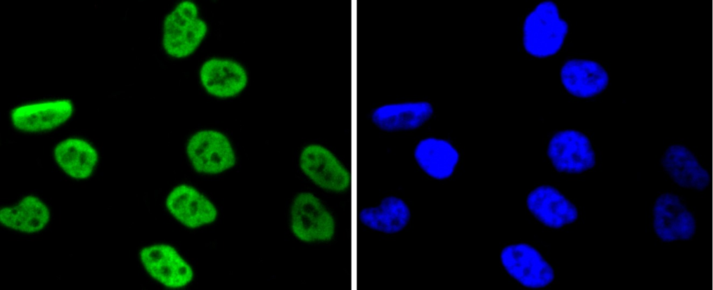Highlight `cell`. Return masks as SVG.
I'll use <instances>...</instances> for the list:
<instances>
[{
  "label": "cell",
  "instance_id": "1",
  "mask_svg": "<svg viewBox=\"0 0 713 290\" xmlns=\"http://www.w3.org/2000/svg\"><path fill=\"white\" fill-rule=\"evenodd\" d=\"M301 173L317 189L340 195L356 192V171H353L329 146L317 142L306 143L298 156Z\"/></svg>",
  "mask_w": 713,
  "mask_h": 290
},
{
  "label": "cell",
  "instance_id": "2",
  "mask_svg": "<svg viewBox=\"0 0 713 290\" xmlns=\"http://www.w3.org/2000/svg\"><path fill=\"white\" fill-rule=\"evenodd\" d=\"M290 229L299 242L326 245L337 234V220L327 203L311 190H302L293 197L290 207Z\"/></svg>",
  "mask_w": 713,
  "mask_h": 290
},
{
  "label": "cell",
  "instance_id": "3",
  "mask_svg": "<svg viewBox=\"0 0 713 290\" xmlns=\"http://www.w3.org/2000/svg\"><path fill=\"white\" fill-rule=\"evenodd\" d=\"M568 32L569 24L561 17L558 5L550 0L541 1L524 19V50L535 58L552 56L563 47Z\"/></svg>",
  "mask_w": 713,
  "mask_h": 290
},
{
  "label": "cell",
  "instance_id": "4",
  "mask_svg": "<svg viewBox=\"0 0 713 290\" xmlns=\"http://www.w3.org/2000/svg\"><path fill=\"white\" fill-rule=\"evenodd\" d=\"M207 31L205 22L198 17L197 6L192 1H183L164 20V50L175 58L188 56L198 47Z\"/></svg>",
  "mask_w": 713,
  "mask_h": 290
},
{
  "label": "cell",
  "instance_id": "5",
  "mask_svg": "<svg viewBox=\"0 0 713 290\" xmlns=\"http://www.w3.org/2000/svg\"><path fill=\"white\" fill-rule=\"evenodd\" d=\"M652 226L661 241L672 243L691 239L696 233L697 221L680 197L664 192L654 201Z\"/></svg>",
  "mask_w": 713,
  "mask_h": 290
},
{
  "label": "cell",
  "instance_id": "6",
  "mask_svg": "<svg viewBox=\"0 0 713 290\" xmlns=\"http://www.w3.org/2000/svg\"><path fill=\"white\" fill-rule=\"evenodd\" d=\"M547 156L559 172L580 174L593 168L596 153L588 137L581 131L567 129L553 135Z\"/></svg>",
  "mask_w": 713,
  "mask_h": 290
},
{
  "label": "cell",
  "instance_id": "7",
  "mask_svg": "<svg viewBox=\"0 0 713 290\" xmlns=\"http://www.w3.org/2000/svg\"><path fill=\"white\" fill-rule=\"evenodd\" d=\"M434 112L427 100H402L379 104L368 114L370 123L386 133L413 131L428 122Z\"/></svg>",
  "mask_w": 713,
  "mask_h": 290
},
{
  "label": "cell",
  "instance_id": "8",
  "mask_svg": "<svg viewBox=\"0 0 713 290\" xmlns=\"http://www.w3.org/2000/svg\"><path fill=\"white\" fill-rule=\"evenodd\" d=\"M501 261L508 273L526 287H544L551 283L555 277L551 266L535 248L528 244L506 246L501 251Z\"/></svg>",
  "mask_w": 713,
  "mask_h": 290
},
{
  "label": "cell",
  "instance_id": "9",
  "mask_svg": "<svg viewBox=\"0 0 713 290\" xmlns=\"http://www.w3.org/2000/svg\"><path fill=\"white\" fill-rule=\"evenodd\" d=\"M187 153L196 171L218 174L233 167L235 156L228 138L221 132L205 130L192 135Z\"/></svg>",
  "mask_w": 713,
  "mask_h": 290
},
{
  "label": "cell",
  "instance_id": "10",
  "mask_svg": "<svg viewBox=\"0 0 713 290\" xmlns=\"http://www.w3.org/2000/svg\"><path fill=\"white\" fill-rule=\"evenodd\" d=\"M411 220L412 211L408 203L393 194L357 211V222L370 231L384 235L400 234L409 226Z\"/></svg>",
  "mask_w": 713,
  "mask_h": 290
},
{
  "label": "cell",
  "instance_id": "11",
  "mask_svg": "<svg viewBox=\"0 0 713 290\" xmlns=\"http://www.w3.org/2000/svg\"><path fill=\"white\" fill-rule=\"evenodd\" d=\"M140 259L148 273L168 287H182L193 278L190 266L168 245L144 247L140 252Z\"/></svg>",
  "mask_w": 713,
  "mask_h": 290
},
{
  "label": "cell",
  "instance_id": "12",
  "mask_svg": "<svg viewBox=\"0 0 713 290\" xmlns=\"http://www.w3.org/2000/svg\"><path fill=\"white\" fill-rule=\"evenodd\" d=\"M562 85L572 96L590 98L602 93L609 86L610 76L599 62L587 59H570L561 66Z\"/></svg>",
  "mask_w": 713,
  "mask_h": 290
},
{
  "label": "cell",
  "instance_id": "13",
  "mask_svg": "<svg viewBox=\"0 0 713 290\" xmlns=\"http://www.w3.org/2000/svg\"><path fill=\"white\" fill-rule=\"evenodd\" d=\"M526 204L536 219L553 229L574 223L579 217L576 206L550 185H541L533 190L527 197Z\"/></svg>",
  "mask_w": 713,
  "mask_h": 290
},
{
  "label": "cell",
  "instance_id": "14",
  "mask_svg": "<svg viewBox=\"0 0 713 290\" xmlns=\"http://www.w3.org/2000/svg\"><path fill=\"white\" fill-rule=\"evenodd\" d=\"M73 109L70 100L40 102L15 107L10 112V119L17 130L29 132L45 131L68 121Z\"/></svg>",
  "mask_w": 713,
  "mask_h": 290
},
{
  "label": "cell",
  "instance_id": "15",
  "mask_svg": "<svg viewBox=\"0 0 713 290\" xmlns=\"http://www.w3.org/2000/svg\"><path fill=\"white\" fill-rule=\"evenodd\" d=\"M660 162L664 170L678 186L697 191H703L708 188V171L684 145L675 144L668 146Z\"/></svg>",
  "mask_w": 713,
  "mask_h": 290
},
{
  "label": "cell",
  "instance_id": "16",
  "mask_svg": "<svg viewBox=\"0 0 713 290\" xmlns=\"http://www.w3.org/2000/svg\"><path fill=\"white\" fill-rule=\"evenodd\" d=\"M169 211L182 224L196 228L214 221L217 211L212 203L195 188L180 185L166 199Z\"/></svg>",
  "mask_w": 713,
  "mask_h": 290
},
{
  "label": "cell",
  "instance_id": "17",
  "mask_svg": "<svg viewBox=\"0 0 713 290\" xmlns=\"http://www.w3.org/2000/svg\"><path fill=\"white\" fill-rule=\"evenodd\" d=\"M200 79L205 89L218 98H229L240 93L247 83V74L239 63L227 59L214 58L201 66Z\"/></svg>",
  "mask_w": 713,
  "mask_h": 290
},
{
  "label": "cell",
  "instance_id": "18",
  "mask_svg": "<svg viewBox=\"0 0 713 290\" xmlns=\"http://www.w3.org/2000/svg\"><path fill=\"white\" fill-rule=\"evenodd\" d=\"M413 157L425 174L437 180L450 177L460 159L457 151L450 142L432 137L420 139L416 144Z\"/></svg>",
  "mask_w": 713,
  "mask_h": 290
},
{
  "label": "cell",
  "instance_id": "19",
  "mask_svg": "<svg viewBox=\"0 0 713 290\" xmlns=\"http://www.w3.org/2000/svg\"><path fill=\"white\" fill-rule=\"evenodd\" d=\"M54 155L63 171L77 179L89 177L98 160L95 148L79 138H68L59 142L54 148Z\"/></svg>",
  "mask_w": 713,
  "mask_h": 290
},
{
  "label": "cell",
  "instance_id": "20",
  "mask_svg": "<svg viewBox=\"0 0 713 290\" xmlns=\"http://www.w3.org/2000/svg\"><path fill=\"white\" fill-rule=\"evenodd\" d=\"M50 220L47 206L37 197L28 195L13 206H7L0 211L3 225L14 230L35 233L43 229Z\"/></svg>",
  "mask_w": 713,
  "mask_h": 290
}]
</instances>
